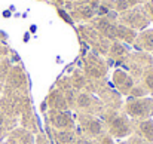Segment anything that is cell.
<instances>
[{
    "mask_svg": "<svg viewBox=\"0 0 153 144\" xmlns=\"http://www.w3.org/2000/svg\"><path fill=\"white\" fill-rule=\"evenodd\" d=\"M128 113L135 116V117H144L150 113L152 110V99H140V101H134L126 107Z\"/></svg>",
    "mask_w": 153,
    "mask_h": 144,
    "instance_id": "1",
    "label": "cell"
},
{
    "mask_svg": "<svg viewBox=\"0 0 153 144\" xmlns=\"http://www.w3.org/2000/svg\"><path fill=\"white\" fill-rule=\"evenodd\" d=\"M111 132L117 137H123V135L129 134V125L122 117H116L111 122Z\"/></svg>",
    "mask_w": 153,
    "mask_h": 144,
    "instance_id": "2",
    "label": "cell"
},
{
    "mask_svg": "<svg viewBox=\"0 0 153 144\" xmlns=\"http://www.w3.org/2000/svg\"><path fill=\"white\" fill-rule=\"evenodd\" d=\"M52 123L56 126V128H68L73 125L70 116L67 113H58L55 116H52Z\"/></svg>",
    "mask_w": 153,
    "mask_h": 144,
    "instance_id": "3",
    "label": "cell"
},
{
    "mask_svg": "<svg viewBox=\"0 0 153 144\" xmlns=\"http://www.w3.org/2000/svg\"><path fill=\"white\" fill-rule=\"evenodd\" d=\"M140 128H141L143 134L146 135L147 141H149V143H153V122L152 120H146V122H143V123L140 125Z\"/></svg>",
    "mask_w": 153,
    "mask_h": 144,
    "instance_id": "4",
    "label": "cell"
},
{
    "mask_svg": "<svg viewBox=\"0 0 153 144\" xmlns=\"http://www.w3.org/2000/svg\"><path fill=\"white\" fill-rule=\"evenodd\" d=\"M56 137H58V140H59V141H61L62 144L73 141V134H71V132H68V131H64V132H58V134H56Z\"/></svg>",
    "mask_w": 153,
    "mask_h": 144,
    "instance_id": "5",
    "label": "cell"
},
{
    "mask_svg": "<svg viewBox=\"0 0 153 144\" xmlns=\"http://www.w3.org/2000/svg\"><path fill=\"white\" fill-rule=\"evenodd\" d=\"M100 129H101V126H100V123L97 122V120H92V122H89V125H88V131L91 132V134H98L100 132Z\"/></svg>",
    "mask_w": 153,
    "mask_h": 144,
    "instance_id": "6",
    "label": "cell"
},
{
    "mask_svg": "<svg viewBox=\"0 0 153 144\" xmlns=\"http://www.w3.org/2000/svg\"><path fill=\"white\" fill-rule=\"evenodd\" d=\"M77 144H89L86 140H80V141H77Z\"/></svg>",
    "mask_w": 153,
    "mask_h": 144,
    "instance_id": "7",
    "label": "cell"
},
{
    "mask_svg": "<svg viewBox=\"0 0 153 144\" xmlns=\"http://www.w3.org/2000/svg\"><path fill=\"white\" fill-rule=\"evenodd\" d=\"M1 123H3V116L0 114V125H1Z\"/></svg>",
    "mask_w": 153,
    "mask_h": 144,
    "instance_id": "8",
    "label": "cell"
},
{
    "mask_svg": "<svg viewBox=\"0 0 153 144\" xmlns=\"http://www.w3.org/2000/svg\"><path fill=\"white\" fill-rule=\"evenodd\" d=\"M152 9H153V4H152Z\"/></svg>",
    "mask_w": 153,
    "mask_h": 144,
    "instance_id": "9",
    "label": "cell"
}]
</instances>
